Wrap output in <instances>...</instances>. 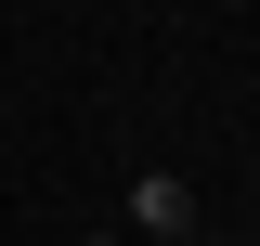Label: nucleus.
<instances>
[{
	"instance_id": "nucleus-1",
	"label": "nucleus",
	"mask_w": 260,
	"mask_h": 246,
	"mask_svg": "<svg viewBox=\"0 0 260 246\" xmlns=\"http://www.w3.org/2000/svg\"><path fill=\"white\" fill-rule=\"evenodd\" d=\"M117 220H130V233H143V246H182V233H195V194L169 182V169H143V182L117 194Z\"/></svg>"
},
{
	"instance_id": "nucleus-2",
	"label": "nucleus",
	"mask_w": 260,
	"mask_h": 246,
	"mask_svg": "<svg viewBox=\"0 0 260 246\" xmlns=\"http://www.w3.org/2000/svg\"><path fill=\"white\" fill-rule=\"evenodd\" d=\"M78 246H130V233H78Z\"/></svg>"
},
{
	"instance_id": "nucleus-3",
	"label": "nucleus",
	"mask_w": 260,
	"mask_h": 246,
	"mask_svg": "<svg viewBox=\"0 0 260 246\" xmlns=\"http://www.w3.org/2000/svg\"><path fill=\"white\" fill-rule=\"evenodd\" d=\"M182 246H208V233H182Z\"/></svg>"
}]
</instances>
